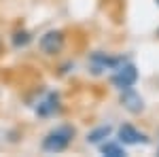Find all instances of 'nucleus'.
<instances>
[{
    "label": "nucleus",
    "instance_id": "nucleus-1",
    "mask_svg": "<svg viewBox=\"0 0 159 157\" xmlns=\"http://www.w3.org/2000/svg\"><path fill=\"white\" fill-rule=\"evenodd\" d=\"M74 136H76V127L70 123H60L55 127H51L49 132L43 136L40 140V149L45 153H64L68 146L72 145Z\"/></svg>",
    "mask_w": 159,
    "mask_h": 157
},
{
    "label": "nucleus",
    "instance_id": "nucleus-2",
    "mask_svg": "<svg viewBox=\"0 0 159 157\" xmlns=\"http://www.w3.org/2000/svg\"><path fill=\"white\" fill-rule=\"evenodd\" d=\"M138 76H140V74H138L136 64L132 60H125V62H121L117 68H112L108 72V81L117 91H121V89L134 87V85L138 83Z\"/></svg>",
    "mask_w": 159,
    "mask_h": 157
},
{
    "label": "nucleus",
    "instance_id": "nucleus-3",
    "mask_svg": "<svg viewBox=\"0 0 159 157\" xmlns=\"http://www.w3.org/2000/svg\"><path fill=\"white\" fill-rule=\"evenodd\" d=\"M125 60H127V58H123V55H112V53H106V51H93V53H89L87 68H89L91 74L102 76V74L110 72L112 68H117V66Z\"/></svg>",
    "mask_w": 159,
    "mask_h": 157
},
{
    "label": "nucleus",
    "instance_id": "nucleus-4",
    "mask_svg": "<svg viewBox=\"0 0 159 157\" xmlns=\"http://www.w3.org/2000/svg\"><path fill=\"white\" fill-rule=\"evenodd\" d=\"M34 109V115L40 117V119H49V117H55L61 113V96L60 91H53V89H47L43 91V96L38 98L36 102L32 104Z\"/></svg>",
    "mask_w": 159,
    "mask_h": 157
},
{
    "label": "nucleus",
    "instance_id": "nucleus-5",
    "mask_svg": "<svg viewBox=\"0 0 159 157\" xmlns=\"http://www.w3.org/2000/svg\"><path fill=\"white\" fill-rule=\"evenodd\" d=\"M66 32L64 30H47L43 36L38 38V49L45 53V55H49V58H55V55H60L61 51L66 49Z\"/></svg>",
    "mask_w": 159,
    "mask_h": 157
},
{
    "label": "nucleus",
    "instance_id": "nucleus-6",
    "mask_svg": "<svg viewBox=\"0 0 159 157\" xmlns=\"http://www.w3.org/2000/svg\"><path fill=\"white\" fill-rule=\"evenodd\" d=\"M117 140L123 146H136V145H148L151 138L148 134H144L142 130H138L132 123H123L117 127Z\"/></svg>",
    "mask_w": 159,
    "mask_h": 157
},
{
    "label": "nucleus",
    "instance_id": "nucleus-7",
    "mask_svg": "<svg viewBox=\"0 0 159 157\" xmlns=\"http://www.w3.org/2000/svg\"><path fill=\"white\" fill-rule=\"evenodd\" d=\"M119 104H121V109L127 110L129 115H142V113H144V98L140 96L134 87L119 91Z\"/></svg>",
    "mask_w": 159,
    "mask_h": 157
},
{
    "label": "nucleus",
    "instance_id": "nucleus-8",
    "mask_svg": "<svg viewBox=\"0 0 159 157\" xmlns=\"http://www.w3.org/2000/svg\"><path fill=\"white\" fill-rule=\"evenodd\" d=\"M112 136V125L108 123H104V125H98V127H93L91 132H87V145H93V146H100L106 138Z\"/></svg>",
    "mask_w": 159,
    "mask_h": 157
},
{
    "label": "nucleus",
    "instance_id": "nucleus-9",
    "mask_svg": "<svg viewBox=\"0 0 159 157\" xmlns=\"http://www.w3.org/2000/svg\"><path fill=\"white\" fill-rule=\"evenodd\" d=\"M32 40H34V34H32L30 30H25V28H17L11 34L13 49H25L28 45H32Z\"/></svg>",
    "mask_w": 159,
    "mask_h": 157
},
{
    "label": "nucleus",
    "instance_id": "nucleus-10",
    "mask_svg": "<svg viewBox=\"0 0 159 157\" xmlns=\"http://www.w3.org/2000/svg\"><path fill=\"white\" fill-rule=\"evenodd\" d=\"M98 149L104 157H125L127 155V153H125V146H123L119 140H104Z\"/></svg>",
    "mask_w": 159,
    "mask_h": 157
},
{
    "label": "nucleus",
    "instance_id": "nucleus-11",
    "mask_svg": "<svg viewBox=\"0 0 159 157\" xmlns=\"http://www.w3.org/2000/svg\"><path fill=\"white\" fill-rule=\"evenodd\" d=\"M68 68H74V62H68V64H64V66L60 68V74H66V72H70Z\"/></svg>",
    "mask_w": 159,
    "mask_h": 157
},
{
    "label": "nucleus",
    "instance_id": "nucleus-12",
    "mask_svg": "<svg viewBox=\"0 0 159 157\" xmlns=\"http://www.w3.org/2000/svg\"><path fill=\"white\" fill-rule=\"evenodd\" d=\"M0 53H2V40H0Z\"/></svg>",
    "mask_w": 159,
    "mask_h": 157
},
{
    "label": "nucleus",
    "instance_id": "nucleus-13",
    "mask_svg": "<svg viewBox=\"0 0 159 157\" xmlns=\"http://www.w3.org/2000/svg\"><path fill=\"white\" fill-rule=\"evenodd\" d=\"M155 2H157V7H159V0H155Z\"/></svg>",
    "mask_w": 159,
    "mask_h": 157
},
{
    "label": "nucleus",
    "instance_id": "nucleus-14",
    "mask_svg": "<svg viewBox=\"0 0 159 157\" xmlns=\"http://www.w3.org/2000/svg\"><path fill=\"white\" fill-rule=\"evenodd\" d=\"M157 155H159V146H157Z\"/></svg>",
    "mask_w": 159,
    "mask_h": 157
},
{
    "label": "nucleus",
    "instance_id": "nucleus-15",
    "mask_svg": "<svg viewBox=\"0 0 159 157\" xmlns=\"http://www.w3.org/2000/svg\"><path fill=\"white\" fill-rule=\"evenodd\" d=\"M157 34H159V32H157Z\"/></svg>",
    "mask_w": 159,
    "mask_h": 157
}]
</instances>
